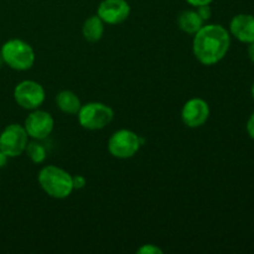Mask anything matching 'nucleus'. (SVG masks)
Here are the masks:
<instances>
[{"instance_id":"obj_1","label":"nucleus","mask_w":254,"mask_h":254,"mask_svg":"<svg viewBox=\"0 0 254 254\" xmlns=\"http://www.w3.org/2000/svg\"><path fill=\"white\" fill-rule=\"evenodd\" d=\"M231 36L227 30L217 24L202 26L195 34L192 52L197 61L205 66L218 64L227 55Z\"/></svg>"},{"instance_id":"obj_2","label":"nucleus","mask_w":254,"mask_h":254,"mask_svg":"<svg viewBox=\"0 0 254 254\" xmlns=\"http://www.w3.org/2000/svg\"><path fill=\"white\" fill-rule=\"evenodd\" d=\"M37 181L42 190L52 198L64 200L73 191L71 174L56 165H47L40 170Z\"/></svg>"},{"instance_id":"obj_3","label":"nucleus","mask_w":254,"mask_h":254,"mask_svg":"<svg viewBox=\"0 0 254 254\" xmlns=\"http://www.w3.org/2000/svg\"><path fill=\"white\" fill-rule=\"evenodd\" d=\"M0 54L4 64L15 71H27L35 64L34 49L24 40H9L1 46Z\"/></svg>"},{"instance_id":"obj_4","label":"nucleus","mask_w":254,"mask_h":254,"mask_svg":"<svg viewBox=\"0 0 254 254\" xmlns=\"http://www.w3.org/2000/svg\"><path fill=\"white\" fill-rule=\"evenodd\" d=\"M77 116L82 128L87 130H101L113 121L114 112L111 107L101 102H89L82 104Z\"/></svg>"},{"instance_id":"obj_5","label":"nucleus","mask_w":254,"mask_h":254,"mask_svg":"<svg viewBox=\"0 0 254 254\" xmlns=\"http://www.w3.org/2000/svg\"><path fill=\"white\" fill-rule=\"evenodd\" d=\"M140 135L128 129L113 133L108 140V150L117 159H130L140 149Z\"/></svg>"},{"instance_id":"obj_6","label":"nucleus","mask_w":254,"mask_h":254,"mask_svg":"<svg viewBox=\"0 0 254 254\" xmlns=\"http://www.w3.org/2000/svg\"><path fill=\"white\" fill-rule=\"evenodd\" d=\"M29 135L20 124H10L0 133V150L9 158H17L26 149Z\"/></svg>"},{"instance_id":"obj_7","label":"nucleus","mask_w":254,"mask_h":254,"mask_svg":"<svg viewBox=\"0 0 254 254\" xmlns=\"http://www.w3.org/2000/svg\"><path fill=\"white\" fill-rule=\"evenodd\" d=\"M45 89L39 82L25 79L16 84L14 89V99L21 108L27 111L37 109L45 102Z\"/></svg>"},{"instance_id":"obj_8","label":"nucleus","mask_w":254,"mask_h":254,"mask_svg":"<svg viewBox=\"0 0 254 254\" xmlns=\"http://www.w3.org/2000/svg\"><path fill=\"white\" fill-rule=\"evenodd\" d=\"M55 127V121L50 113L45 111L34 109V112L25 119L24 128L27 135L35 140H44L52 133Z\"/></svg>"},{"instance_id":"obj_9","label":"nucleus","mask_w":254,"mask_h":254,"mask_svg":"<svg viewBox=\"0 0 254 254\" xmlns=\"http://www.w3.org/2000/svg\"><path fill=\"white\" fill-rule=\"evenodd\" d=\"M210 117V106L202 98H191L181 109L183 123L189 128H200Z\"/></svg>"},{"instance_id":"obj_10","label":"nucleus","mask_w":254,"mask_h":254,"mask_svg":"<svg viewBox=\"0 0 254 254\" xmlns=\"http://www.w3.org/2000/svg\"><path fill=\"white\" fill-rule=\"evenodd\" d=\"M97 15L104 24L118 25L126 21L130 15V6L127 0H102Z\"/></svg>"},{"instance_id":"obj_11","label":"nucleus","mask_w":254,"mask_h":254,"mask_svg":"<svg viewBox=\"0 0 254 254\" xmlns=\"http://www.w3.org/2000/svg\"><path fill=\"white\" fill-rule=\"evenodd\" d=\"M231 34L241 42H254V16L251 14H238L230 22Z\"/></svg>"},{"instance_id":"obj_12","label":"nucleus","mask_w":254,"mask_h":254,"mask_svg":"<svg viewBox=\"0 0 254 254\" xmlns=\"http://www.w3.org/2000/svg\"><path fill=\"white\" fill-rule=\"evenodd\" d=\"M56 104L59 107V109L61 112L66 114H73L78 113L79 108H81L82 103L79 101L78 96H77L74 92L72 91H61L59 94L56 96Z\"/></svg>"},{"instance_id":"obj_13","label":"nucleus","mask_w":254,"mask_h":254,"mask_svg":"<svg viewBox=\"0 0 254 254\" xmlns=\"http://www.w3.org/2000/svg\"><path fill=\"white\" fill-rule=\"evenodd\" d=\"M104 34V22L98 15L88 17L82 26V35L88 42H97Z\"/></svg>"},{"instance_id":"obj_14","label":"nucleus","mask_w":254,"mask_h":254,"mask_svg":"<svg viewBox=\"0 0 254 254\" xmlns=\"http://www.w3.org/2000/svg\"><path fill=\"white\" fill-rule=\"evenodd\" d=\"M178 25L184 32L195 35L203 26V20L198 16L197 11L185 10L178 17Z\"/></svg>"},{"instance_id":"obj_15","label":"nucleus","mask_w":254,"mask_h":254,"mask_svg":"<svg viewBox=\"0 0 254 254\" xmlns=\"http://www.w3.org/2000/svg\"><path fill=\"white\" fill-rule=\"evenodd\" d=\"M25 153L30 158V160L34 164H42L46 159V149L42 144L37 143V141H31L27 143Z\"/></svg>"},{"instance_id":"obj_16","label":"nucleus","mask_w":254,"mask_h":254,"mask_svg":"<svg viewBox=\"0 0 254 254\" xmlns=\"http://www.w3.org/2000/svg\"><path fill=\"white\" fill-rule=\"evenodd\" d=\"M136 252L139 254H163V251L154 245H144Z\"/></svg>"},{"instance_id":"obj_17","label":"nucleus","mask_w":254,"mask_h":254,"mask_svg":"<svg viewBox=\"0 0 254 254\" xmlns=\"http://www.w3.org/2000/svg\"><path fill=\"white\" fill-rule=\"evenodd\" d=\"M196 11H197L198 16H200L203 21H207L211 17V15H212V10H211L210 5H201V6H197V10H196Z\"/></svg>"},{"instance_id":"obj_18","label":"nucleus","mask_w":254,"mask_h":254,"mask_svg":"<svg viewBox=\"0 0 254 254\" xmlns=\"http://www.w3.org/2000/svg\"><path fill=\"white\" fill-rule=\"evenodd\" d=\"M72 184H73V190H81L86 186L87 180L84 176L82 175H76L72 176Z\"/></svg>"},{"instance_id":"obj_19","label":"nucleus","mask_w":254,"mask_h":254,"mask_svg":"<svg viewBox=\"0 0 254 254\" xmlns=\"http://www.w3.org/2000/svg\"><path fill=\"white\" fill-rule=\"evenodd\" d=\"M247 133L251 138L254 139V113L250 117L247 122Z\"/></svg>"},{"instance_id":"obj_20","label":"nucleus","mask_w":254,"mask_h":254,"mask_svg":"<svg viewBox=\"0 0 254 254\" xmlns=\"http://www.w3.org/2000/svg\"><path fill=\"white\" fill-rule=\"evenodd\" d=\"M192 6H201V5H210L213 0H186Z\"/></svg>"},{"instance_id":"obj_21","label":"nucleus","mask_w":254,"mask_h":254,"mask_svg":"<svg viewBox=\"0 0 254 254\" xmlns=\"http://www.w3.org/2000/svg\"><path fill=\"white\" fill-rule=\"evenodd\" d=\"M7 159H9V156L6 155V154L4 153V151L0 150V169L4 168L5 165H6L7 163Z\"/></svg>"},{"instance_id":"obj_22","label":"nucleus","mask_w":254,"mask_h":254,"mask_svg":"<svg viewBox=\"0 0 254 254\" xmlns=\"http://www.w3.org/2000/svg\"><path fill=\"white\" fill-rule=\"evenodd\" d=\"M248 56H250L251 61L254 64V42H251L250 47H248Z\"/></svg>"},{"instance_id":"obj_23","label":"nucleus","mask_w":254,"mask_h":254,"mask_svg":"<svg viewBox=\"0 0 254 254\" xmlns=\"http://www.w3.org/2000/svg\"><path fill=\"white\" fill-rule=\"evenodd\" d=\"M2 64H4V60H2L1 54H0V68H1V67H2Z\"/></svg>"},{"instance_id":"obj_24","label":"nucleus","mask_w":254,"mask_h":254,"mask_svg":"<svg viewBox=\"0 0 254 254\" xmlns=\"http://www.w3.org/2000/svg\"><path fill=\"white\" fill-rule=\"evenodd\" d=\"M252 97H253V99H254V83H253V86H252Z\"/></svg>"}]
</instances>
